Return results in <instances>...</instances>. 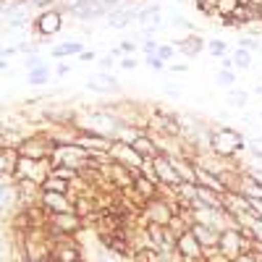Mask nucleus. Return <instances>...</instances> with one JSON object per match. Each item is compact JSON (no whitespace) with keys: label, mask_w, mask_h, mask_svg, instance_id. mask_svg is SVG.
I'll list each match as a JSON object with an SVG mask.
<instances>
[{"label":"nucleus","mask_w":262,"mask_h":262,"mask_svg":"<svg viewBox=\"0 0 262 262\" xmlns=\"http://www.w3.org/2000/svg\"><path fill=\"white\" fill-rule=\"evenodd\" d=\"M58 27H60V18H58L55 13L42 16V18H39V29H42V32H55Z\"/></svg>","instance_id":"obj_1"},{"label":"nucleus","mask_w":262,"mask_h":262,"mask_svg":"<svg viewBox=\"0 0 262 262\" xmlns=\"http://www.w3.org/2000/svg\"><path fill=\"white\" fill-rule=\"evenodd\" d=\"M228 102H231V105H238V107H242V105L247 102V95H244V92H236V95H231V97H228Z\"/></svg>","instance_id":"obj_2"},{"label":"nucleus","mask_w":262,"mask_h":262,"mask_svg":"<svg viewBox=\"0 0 262 262\" xmlns=\"http://www.w3.org/2000/svg\"><path fill=\"white\" fill-rule=\"evenodd\" d=\"M236 60H238V66H249V55L247 53H236Z\"/></svg>","instance_id":"obj_3"},{"label":"nucleus","mask_w":262,"mask_h":262,"mask_svg":"<svg viewBox=\"0 0 262 262\" xmlns=\"http://www.w3.org/2000/svg\"><path fill=\"white\" fill-rule=\"evenodd\" d=\"M42 81H45V74H42V71L32 74V84H42Z\"/></svg>","instance_id":"obj_4"},{"label":"nucleus","mask_w":262,"mask_h":262,"mask_svg":"<svg viewBox=\"0 0 262 262\" xmlns=\"http://www.w3.org/2000/svg\"><path fill=\"white\" fill-rule=\"evenodd\" d=\"M76 50H79V45H66L60 53H76Z\"/></svg>","instance_id":"obj_5"},{"label":"nucleus","mask_w":262,"mask_h":262,"mask_svg":"<svg viewBox=\"0 0 262 262\" xmlns=\"http://www.w3.org/2000/svg\"><path fill=\"white\" fill-rule=\"evenodd\" d=\"M210 50H212V53H221V50H223V45H221V42H212Z\"/></svg>","instance_id":"obj_6"},{"label":"nucleus","mask_w":262,"mask_h":262,"mask_svg":"<svg viewBox=\"0 0 262 262\" xmlns=\"http://www.w3.org/2000/svg\"><path fill=\"white\" fill-rule=\"evenodd\" d=\"M221 81H223V84H231L233 76H231V74H221Z\"/></svg>","instance_id":"obj_7"},{"label":"nucleus","mask_w":262,"mask_h":262,"mask_svg":"<svg viewBox=\"0 0 262 262\" xmlns=\"http://www.w3.org/2000/svg\"><path fill=\"white\" fill-rule=\"evenodd\" d=\"M105 3H118V0H105Z\"/></svg>","instance_id":"obj_8"}]
</instances>
